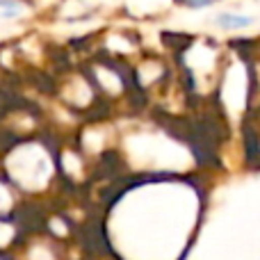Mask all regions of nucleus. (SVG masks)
Masks as SVG:
<instances>
[{
	"label": "nucleus",
	"mask_w": 260,
	"mask_h": 260,
	"mask_svg": "<svg viewBox=\"0 0 260 260\" xmlns=\"http://www.w3.org/2000/svg\"><path fill=\"white\" fill-rule=\"evenodd\" d=\"M215 25L219 30L226 32H238V30H247L253 25V16L247 14H238V12H221L215 16Z\"/></svg>",
	"instance_id": "f257e3e1"
},
{
	"label": "nucleus",
	"mask_w": 260,
	"mask_h": 260,
	"mask_svg": "<svg viewBox=\"0 0 260 260\" xmlns=\"http://www.w3.org/2000/svg\"><path fill=\"white\" fill-rule=\"evenodd\" d=\"M21 12H23V5L18 0H0V16L3 18L21 16Z\"/></svg>",
	"instance_id": "f03ea898"
},
{
	"label": "nucleus",
	"mask_w": 260,
	"mask_h": 260,
	"mask_svg": "<svg viewBox=\"0 0 260 260\" xmlns=\"http://www.w3.org/2000/svg\"><path fill=\"white\" fill-rule=\"evenodd\" d=\"M176 3L183 5V7H189V9H208V7H212L217 0H176Z\"/></svg>",
	"instance_id": "7ed1b4c3"
},
{
	"label": "nucleus",
	"mask_w": 260,
	"mask_h": 260,
	"mask_svg": "<svg viewBox=\"0 0 260 260\" xmlns=\"http://www.w3.org/2000/svg\"><path fill=\"white\" fill-rule=\"evenodd\" d=\"M256 148H258V153H260V128H258V144H256Z\"/></svg>",
	"instance_id": "20e7f679"
}]
</instances>
